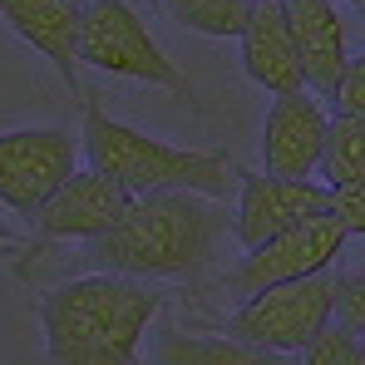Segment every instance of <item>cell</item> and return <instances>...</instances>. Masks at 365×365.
Segmentation results:
<instances>
[{"label": "cell", "instance_id": "cell-14", "mask_svg": "<svg viewBox=\"0 0 365 365\" xmlns=\"http://www.w3.org/2000/svg\"><path fill=\"white\" fill-rule=\"evenodd\" d=\"M153 365H302L297 356L252 346L237 336H187V331H158L153 336Z\"/></svg>", "mask_w": 365, "mask_h": 365}, {"label": "cell", "instance_id": "cell-9", "mask_svg": "<svg viewBox=\"0 0 365 365\" xmlns=\"http://www.w3.org/2000/svg\"><path fill=\"white\" fill-rule=\"evenodd\" d=\"M133 192H123L114 178L94 173V168H74L69 178L45 197V207L35 212V237L40 242H94L109 227H119L128 212Z\"/></svg>", "mask_w": 365, "mask_h": 365}, {"label": "cell", "instance_id": "cell-19", "mask_svg": "<svg viewBox=\"0 0 365 365\" xmlns=\"http://www.w3.org/2000/svg\"><path fill=\"white\" fill-rule=\"evenodd\" d=\"M336 114H351V119H365V50L346 60V74H341V89H336Z\"/></svg>", "mask_w": 365, "mask_h": 365}, {"label": "cell", "instance_id": "cell-18", "mask_svg": "<svg viewBox=\"0 0 365 365\" xmlns=\"http://www.w3.org/2000/svg\"><path fill=\"white\" fill-rule=\"evenodd\" d=\"M331 321L346 326L351 336H365V272H356V277H336Z\"/></svg>", "mask_w": 365, "mask_h": 365}, {"label": "cell", "instance_id": "cell-7", "mask_svg": "<svg viewBox=\"0 0 365 365\" xmlns=\"http://www.w3.org/2000/svg\"><path fill=\"white\" fill-rule=\"evenodd\" d=\"M74 138L64 128H10L0 133V202L35 222L45 197L74 173Z\"/></svg>", "mask_w": 365, "mask_h": 365}, {"label": "cell", "instance_id": "cell-8", "mask_svg": "<svg viewBox=\"0 0 365 365\" xmlns=\"http://www.w3.org/2000/svg\"><path fill=\"white\" fill-rule=\"evenodd\" d=\"M331 212V187L311 178H272V173H242L237 168V212L232 237L242 247H262L267 237L297 227L306 217Z\"/></svg>", "mask_w": 365, "mask_h": 365}, {"label": "cell", "instance_id": "cell-20", "mask_svg": "<svg viewBox=\"0 0 365 365\" xmlns=\"http://www.w3.org/2000/svg\"><path fill=\"white\" fill-rule=\"evenodd\" d=\"M331 217L346 227V237H365V182L331 187Z\"/></svg>", "mask_w": 365, "mask_h": 365}, {"label": "cell", "instance_id": "cell-11", "mask_svg": "<svg viewBox=\"0 0 365 365\" xmlns=\"http://www.w3.org/2000/svg\"><path fill=\"white\" fill-rule=\"evenodd\" d=\"M0 20L45 60L55 64L69 94H84L79 79V5L74 0H0Z\"/></svg>", "mask_w": 365, "mask_h": 365}, {"label": "cell", "instance_id": "cell-4", "mask_svg": "<svg viewBox=\"0 0 365 365\" xmlns=\"http://www.w3.org/2000/svg\"><path fill=\"white\" fill-rule=\"evenodd\" d=\"M79 64H94L114 79H138L192 99V84L163 45L148 35L143 15L128 0H84L79 5Z\"/></svg>", "mask_w": 365, "mask_h": 365}, {"label": "cell", "instance_id": "cell-3", "mask_svg": "<svg viewBox=\"0 0 365 365\" xmlns=\"http://www.w3.org/2000/svg\"><path fill=\"white\" fill-rule=\"evenodd\" d=\"M79 143H84V158L94 173L114 178L123 192L143 197V192H202V197H227V187L237 182V163L222 153V148H178V143H163V138H148L143 128L119 123L99 109V94L84 89L79 94Z\"/></svg>", "mask_w": 365, "mask_h": 365}, {"label": "cell", "instance_id": "cell-2", "mask_svg": "<svg viewBox=\"0 0 365 365\" xmlns=\"http://www.w3.org/2000/svg\"><path fill=\"white\" fill-rule=\"evenodd\" d=\"M163 297L143 282L89 272L55 287L40 302L50 365H143L138 341L148 336Z\"/></svg>", "mask_w": 365, "mask_h": 365}, {"label": "cell", "instance_id": "cell-23", "mask_svg": "<svg viewBox=\"0 0 365 365\" xmlns=\"http://www.w3.org/2000/svg\"><path fill=\"white\" fill-rule=\"evenodd\" d=\"M331 5H341V0H331Z\"/></svg>", "mask_w": 365, "mask_h": 365}, {"label": "cell", "instance_id": "cell-5", "mask_svg": "<svg viewBox=\"0 0 365 365\" xmlns=\"http://www.w3.org/2000/svg\"><path fill=\"white\" fill-rule=\"evenodd\" d=\"M331 297H336V272H316L302 282L267 287L227 316V336L282 351V356H302L311 346V336L331 321Z\"/></svg>", "mask_w": 365, "mask_h": 365}, {"label": "cell", "instance_id": "cell-6", "mask_svg": "<svg viewBox=\"0 0 365 365\" xmlns=\"http://www.w3.org/2000/svg\"><path fill=\"white\" fill-rule=\"evenodd\" d=\"M346 247V227L321 212V217H306L297 227L267 237L262 247H247V257L222 277V292L227 297H257L267 287H282V282H302V277H316V272H331V262L341 257Z\"/></svg>", "mask_w": 365, "mask_h": 365}, {"label": "cell", "instance_id": "cell-15", "mask_svg": "<svg viewBox=\"0 0 365 365\" xmlns=\"http://www.w3.org/2000/svg\"><path fill=\"white\" fill-rule=\"evenodd\" d=\"M321 173H326V187L365 182V119H351V114L331 119L326 148H321Z\"/></svg>", "mask_w": 365, "mask_h": 365}, {"label": "cell", "instance_id": "cell-22", "mask_svg": "<svg viewBox=\"0 0 365 365\" xmlns=\"http://www.w3.org/2000/svg\"><path fill=\"white\" fill-rule=\"evenodd\" d=\"M361 351H365V336H361Z\"/></svg>", "mask_w": 365, "mask_h": 365}, {"label": "cell", "instance_id": "cell-13", "mask_svg": "<svg viewBox=\"0 0 365 365\" xmlns=\"http://www.w3.org/2000/svg\"><path fill=\"white\" fill-rule=\"evenodd\" d=\"M242 69L252 84H262L267 94H292L306 89L302 60H297V40L287 25V5L282 0H252L242 20Z\"/></svg>", "mask_w": 365, "mask_h": 365}, {"label": "cell", "instance_id": "cell-16", "mask_svg": "<svg viewBox=\"0 0 365 365\" xmlns=\"http://www.w3.org/2000/svg\"><path fill=\"white\" fill-rule=\"evenodd\" d=\"M247 5L252 0H168V10H173L178 25L197 30V35H217V40L242 35Z\"/></svg>", "mask_w": 365, "mask_h": 365}, {"label": "cell", "instance_id": "cell-17", "mask_svg": "<svg viewBox=\"0 0 365 365\" xmlns=\"http://www.w3.org/2000/svg\"><path fill=\"white\" fill-rule=\"evenodd\" d=\"M297 361L302 365H365V351H361V336H351L346 326L326 321Z\"/></svg>", "mask_w": 365, "mask_h": 365}, {"label": "cell", "instance_id": "cell-1", "mask_svg": "<svg viewBox=\"0 0 365 365\" xmlns=\"http://www.w3.org/2000/svg\"><path fill=\"white\" fill-rule=\"evenodd\" d=\"M227 232V207L202 192H143L128 202L119 227L84 242L94 272L128 282H192L207 272L217 237Z\"/></svg>", "mask_w": 365, "mask_h": 365}, {"label": "cell", "instance_id": "cell-21", "mask_svg": "<svg viewBox=\"0 0 365 365\" xmlns=\"http://www.w3.org/2000/svg\"><path fill=\"white\" fill-rule=\"evenodd\" d=\"M0 257H10V237L5 232H0Z\"/></svg>", "mask_w": 365, "mask_h": 365}, {"label": "cell", "instance_id": "cell-24", "mask_svg": "<svg viewBox=\"0 0 365 365\" xmlns=\"http://www.w3.org/2000/svg\"><path fill=\"white\" fill-rule=\"evenodd\" d=\"M74 5H84V0H74Z\"/></svg>", "mask_w": 365, "mask_h": 365}, {"label": "cell", "instance_id": "cell-10", "mask_svg": "<svg viewBox=\"0 0 365 365\" xmlns=\"http://www.w3.org/2000/svg\"><path fill=\"white\" fill-rule=\"evenodd\" d=\"M326 104L306 89L292 94H272V109L262 123V163L272 178H311L321 168V148H326Z\"/></svg>", "mask_w": 365, "mask_h": 365}, {"label": "cell", "instance_id": "cell-12", "mask_svg": "<svg viewBox=\"0 0 365 365\" xmlns=\"http://www.w3.org/2000/svg\"><path fill=\"white\" fill-rule=\"evenodd\" d=\"M287 5V25L297 40V60L302 79L316 99H336L341 74H346V20L331 0H282Z\"/></svg>", "mask_w": 365, "mask_h": 365}]
</instances>
